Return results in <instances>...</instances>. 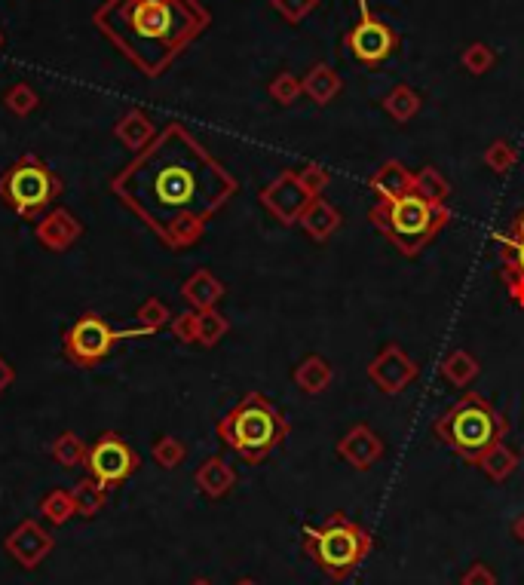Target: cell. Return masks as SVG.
<instances>
[{
  "label": "cell",
  "mask_w": 524,
  "mask_h": 585,
  "mask_svg": "<svg viewBox=\"0 0 524 585\" xmlns=\"http://www.w3.org/2000/svg\"><path fill=\"white\" fill-rule=\"evenodd\" d=\"M10 380H13V371H10V365L4 359H0V389H4Z\"/></svg>",
  "instance_id": "obj_41"
},
{
  "label": "cell",
  "mask_w": 524,
  "mask_h": 585,
  "mask_svg": "<svg viewBox=\"0 0 524 585\" xmlns=\"http://www.w3.org/2000/svg\"><path fill=\"white\" fill-rule=\"evenodd\" d=\"M338 454L356 466V469H371L380 457H384V442L368 429V426H353L338 445Z\"/></svg>",
  "instance_id": "obj_14"
},
{
  "label": "cell",
  "mask_w": 524,
  "mask_h": 585,
  "mask_svg": "<svg viewBox=\"0 0 524 585\" xmlns=\"http://www.w3.org/2000/svg\"><path fill=\"white\" fill-rule=\"evenodd\" d=\"M479 466H482L494 481H503V478H509V475L515 472L518 460H515V454H512L503 442H497L494 448H488V451L479 457Z\"/></svg>",
  "instance_id": "obj_28"
},
{
  "label": "cell",
  "mask_w": 524,
  "mask_h": 585,
  "mask_svg": "<svg viewBox=\"0 0 524 585\" xmlns=\"http://www.w3.org/2000/svg\"><path fill=\"white\" fill-rule=\"evenodd\" d=\"M515 536H518V540L524 543V515H521V518L515 521Z\"/></svg>",
  "instance_id": "obj_43"
},
{
  "label": "cell",
  "mask_w": 524,
  "mask_h": 585,
  "mask_svg": "<svg viewBox=\"0 0 524 585\" xmlns=\"http://www.w3.org/2000/svg\"><path fill=\"white\" fill-rule=\"evenodd\" d=\"M316 197H310L307 187L298 181V172H285L279 175L270 187H264L261 203L282 221V224H298L304 209L313 203Z\"/></svg>",
  "instance_id": "obj_11"
},
{
  "label": "cell",
  "mask_w": 524,
  "mask_h": 585,
  "mask_svg": "<svg viewBox=\"0 0 524 585\" xmlns=\"http://www.w3.org/2000/svg\"><path fill=\"white\" fill-rule=\"evenodd\" d=\"M154 460L163 469H175L184 460V445L178 442V438H160L157 448H154Z\"/></svg>",
  "instance_id": "obj_38"
},
{
  "label": "cell",
  "mask_w": 524,
  "mask_h": 585,
  "mask_svg": "<svg viewBox=\"0 0 524 585\" xmlns=\"http://www.w3.org/2000/svg\"><path fill=\"white\" fill-rule=\"evenodd\" d=\"M295 383H298V389H304V393L319 396V393H325L328 383H331V365L322 356H307L295 368Z\"/></svg>",
  "instance_id": "obj_22"
},
{
  "label": "cell",
  "mask_w": 524,
  "mask_h": 585,
  "mask_svg": "<svg viewBox=\"0 0 524 585\" xmlns=\"http://www.w3.org/2000/svg\"><path fill=\"white\" fill-rule=\"evenodd\" d=\"M197 484H200V491L212 500L224 497L230 487L236 484V472L221 460V457H212L206 460L200 469H197Z\"/></svg>",
  "instance_id": "obj_20"
},
{
  "label": "cell",
  "mask_w": 524,
  "mask_h": 585,
  "mask_svg": "<svg viewBox=\"0 0 524 585\" xmlns=\"http://www.w3.org/2000/svg\"><path fill=\"white\" fill-rule=\"evenodd\" d=\"M460 62H463V68L472 77H482V74H488L494 68L497 56H494V50H491L488 43H469L466 50H463V56H460Z\"/></svg>",
  "instance_id": "obj_29"
},
{
  "label": "cell",
  "mask_w": 524,
  "mask_h": 585,
  "mask_svg": "<svg viewBox=\"0 0 524 585\" xmlns=\"http://www.w3.org/2000/svg\"><path fill=\"white\" fill-rule=\"evenodd\" d=\"M184 298L194 304L200 313L203 310H212L218 301H221V295H224V285L209 273V270H197L194 276H190L187 282H184Z\"/></svg>",
  "instance_id": "obj_19"
},
{
  "label": "cell",
  "mask_w": 524,
  "mask_h": 585,
  "mask_svg": "<svg viewBox=\"0 0 524 585\" xmlns=\"http://www.w3.org/2000/svg\"><path fill=\"white\" fill-rule=\"evenodd\" d=\"M368 184H371V190L377 193L380 200H396V197H405V193H411L414 175L399 160H387L384 166L371 175Z\"/></svg>",
  "instance_id": "obj_16"
},
{
  "label": "cell",
  "mask_w": 524,
  "mask_h": 585,
  "mask_svg": "<svg viewBox=\"0 0 524 585\" xmlns=\"http://www.w3.org/2000/svg\"><path fill=\"white\" fill-rule=\"evenodd\" d=\"M420 105H423V99H420V95H417L411 86H405V83H399L396 89H390V92H387V99H384V108H387V114H390L396 123L414 120V117L420 114Z\"/></svg>",
  "instance_id": "obj_24"
},
{
  "label": "cell",
  "mask_w": 524,
  "mask_h": 585,
  "mask_svg": "<svg viewBox=\"0 0 524 585\" xmlns=\"http://www.w3.org/2000/svg\"><path fill=\"white\" fill-rule=\"evenodd\" d=\"M224 331H227V319H224V316H218L215 310L197 313V344L215 347L218 340L224 337Z\"/></svg>",
  "instance_id": "obj_30"
},
{
  "label": "cell",
  "mask_w": 524,
  "mask_h": 585,
  "mask_svg": "<svg viewBox=\"0 0 524 585\" xmlns=\"http://www.w3.org/2000/svg\"><path fill=\"white\" fill-rule=\"evenodd\" d=\"M301 83H304V92L310 95V99H313L316 105H328V102H335L338 95H341V89H344L341 74H338L335 68H331V65H325V62L313 65V68H310V74H307Z\"/></svg>",
  "instance_id": "obj_18"
},
{
  "label": "cell",
  "mask_w": 524,
  "mask_h": 585,
  "mask_svg": "<svg viewBox=\"0 0 524 585\" xmlns=\"http://www.w3.org/2000/svg\"><path fill=\"white\" fill-rule=\"evenodd\" d=\"M77 233H80V227H77L74 218L65 215V212L50 215V218H46V221L37 227V236H40L50 249H65Z\"/></svg>",
  "instance_id": "obj_25"
},
{
  "label": "cell",
  "mask_w": 524,
  "mask_h": 585,
  "mask_svg": "<svg viewBox=\"0 0 524 585\" xmlns=\"http://www.w3.org/2000/svg\"><path fill=\"white\" fill-rule=\"evenodd\" d=\"M40 512H43L46 518H50L53 524H65L71 515H77V512H74V500H71L68 491H53L50 497H43Z\"/></svg>",
  "instance_id": "obj_33"
},
{
  "label": "cell",
  "mask_w": 524,
  "mask_h": 585,
  "mask_svg": "<svg viewBox=\"0 0 524 585\" xmlns=\"http://www.w3.org/2000/svg\"><path fill=\"white\" fill-rule=\"evenodd\" d=\"M301 92H304V83L289 74V71H282L273 83H270V95H273V102L276 105H295L301 99Z\"/></svg>",
  "instance_id": "obj_31"
},
{
  "label": "cell",
  "mask_w": 524,
  "mask_h": 585,
  "mask_svg": "<svg viewBox=\"0 0 524 585\" xmlns=\"http://www.w3.org/2000/svg\"><path fill=\"white\" fill-rule=\"evenodd\" d=\"M83 466L89 469V478L111 487V484H123L138 469V457L117 432H105L95 438V445L86 448Z\"/></svg>",
  "instance_id": "obj_10"
},
{
  "label": "cell",
  "mask_w": 524,
  "mask_h": 585,
  "mask_svg": "<svg viewBox=\"0 0 524 585\" xmlns=\"http://www.w3.org/2000/svg\"><path fill=\"white\" fill-rule=\"evenodd\" d=\"M368 218L405 258H417L436 239V233L448 224V209L426 203L411 190L396 200H380L368 212Z\"/></svg>",
  "instance_id": "obj_4"
},
{
  "label": "cell",
  "mask_w": 524,
  "mask_h": 585,
  "mask_svg": "<svg viewBox=\"0 0 524 585\" xmlns=\"http://www.w3.org/2000/svg\"><path fill=\"white\" fill-rule=\"evenodd\" d=\"M236 187V178L181 123H169L111 181V190L169 249L194 246Z\"/></svg>",
  "instance_id": "obj_1"
},
{
  "label": "cell",
  "mask_w": 524,
  "mask_h": 585,
  "mask_svg": "<svg viewBox=\"0 0 524 585\" xmlns=\"http://www.w3.org/2000/svg\"><path fill=\"white\" fill-rule=\"evenodd\" d=\"M436 435L460 457L479 463V457L506 435V420L479 393H466L439 423Z\"/></svg>",
  "instance_id": "obj_5"
},
{
  "label": "cell",
  "mask_w": 524,
  "mask_h": 585,
  "mask_svg": "<svg viewBox=\"0 0 524 585\" xmlns=\"http://www.w3.org/2000/svg\"><path fill=\"white\" fill-rule=\"evenodd\" d=\"M105 491L108 487L99 484L95 478H83L74 491H71V500H74V512L83 515V518H92L95 512H99L105 506Z\"/></svg>",
  "instance_id": "obj_26"
},
{
  "label": "cell",
  "mask_w": 524,
  "mask_h": 585,
  "mask_svg": "<svg viewBox=\"0 0 524 585\" xmlns=\"http://www.w3.org/2000/svg\"><path fill=\"white\" fill-rule=\"evenodd\" d=\"M117 337H126V334H117L102 316L83 313L65 334V356L80 368H92L95 362H102L111 353Z\"/></svg>",
  "instance_id": "obj_9"
},
{
  "label": "cell",
  "mask_w": 524,
  "mask_h": 585,
  "mask_svg": "<svg viewBox=\"0 0 524 585\" xmlns=\"http://www.w3.org/2000/svg\"><path fill=\"white\" fill-rule=\"evenodd\" d=\"M341 212L331 206V203H325L322 197H316L307 209H304V215H301V227L316 239V242H325L328 236H335L338 233V227H341Z\"/></svg>",
  "instance_id": "obj_17"
},
{
  "label": "cell",
  "mask_w": 524,
  "mask_h": 585,
  "mask_svg": "<svg viewBox=\"0 0 524 585\" xmlns=\"http://www.w3.org/2000/svg\"><path fill=\"white\" fill-rule=\"evenodd\" d=\"M515 163H518V154H515V148H512L509 141H494L491 148L485 151V166H488L491 172H497V175L512 172Z\"/></svg>",
  "instance_id": "obj_32"
},
{
  "label": "cell",
  "mask_w": 524,
  "mask_h": 585,
  "mask_svg": "<svg viewBox=\"0 0 524 585\" xmlns=\"http://www.w3.org/2000/svg\"><path fill=\"white\" fill-rule=\"evenodd\" d=\"M411 190L417 193V197H423L426 203H433V206H445L448 197H451V184L445 181V175L433 166H426L420 172H414V184Z\"/></svg>",
  "instance_id": "obj_23"
},
{
  "label": "cell",
  "mask_w": 524,
  "mask_h": 585,
  "mask_svg": "<svg viewBox=\"0 0 524 585\" xmlns=\"http://www.w3.org/2000/svg\"><path fill=\"white\" fill-rule=\"evenodd\" d=\"M0 46H4V34H0Z\"/></svg>",
  "instance_id": "obj_46"
},
{
  "label": "cell",
  "mask_w": 524,
  "mask_h": 585,
  "mask_svg": "<svg viewBox=\"0 0 524 585\" xmlns=\"http://www.w3.org/2000/svg\"><path fill=\"white\" fill-rule=\"evenodd\" d=\"M236 585H255L252 579H243V582H236Z\"/></svg>",
  "instance_id": "obj_45"
},
{
  "label": "cell",
  "mask_w": 524,
  "mask_h": 585,
  "mask_svg": "<svg viewBox=\"0 0 524 585\" xmlns=\"http://www.w3.org/2000/svg\"><path fill=\"white\" fill-rule=\"evenodd\" d=\"M138 319H141V325H145L148 331H154V328L166 325V319H169V310H166L160 301H148L145 307L138 310Z\"/></svg>",
  "instance_id": "obj_39"
},
{
  "label": "cell",
  "mask_w": 524,
  "mask_h": 585,
  "mask_svg": "<svg viewBox=\"0 0 524 585\" xmlns=\"http://www.w3.org/2000/svg\"><path fill=\"white\" fill-rule=\"evenodd\" d=\"M298 181L307 187V193L310 197H319V193L328 187V181H331V172L325 169V166H319V163H307L301 172H298Z\"/></svg>",
  "instance_id": "obj_37"
},
{
  "label": "cell",
  "mask_w": 524,
  "mask_h": 585,
  "mask_svg": "<svg viewBox=\"0 0 524 585\" xmlns=\"http://www.w3.org/2000/svg\"><path fill=\"white\" fill-rule=\"evenodd\" d=\"M7 552L22 564V567H37L46 555L53 552V536L46 533L37 521H22L10 536H7Z\"/></svg>",
  "instance_id": "obj_13"
},
{
  "label": "cell",
  "mask_w": 524,
  "mask_h": 585,
  "mask_svg": "<svg viewBox=\"0 0 524 585\" xmlns=\"http://www.w3.org/2000/svg\"><path fill=\"white\" fill-rule=\"evenodd\" d=\"M4 102H7V108H10V111H16V114H28V111H34V108H37V92H34L28 83H16L13 89H7Z\"/></svg>",
  "instance_id": "obj_36"
},
{
  "label": "cell",
  "mask_w": 524,
  "mask_h": 585,
  "mask_svg": "<svg viewBox=\"0 0 524 585\" xmlns=\"http://www.w3.org/2000/svg\"><path fill=\"white\" fill-rule=\"evenodd\" d=\"M190 585H212V582H206V579H197V582H190Z\"/></svg>",
  "instance_id": "obj_44"
},
{
  "label": "cell",
  "mask_w": 524,
  "mask_h": 585,
  "mask_svg": "<svg viewBox=\"0 0 524 585\" xmlns=\"http://www.w3.org/2000/svg\"><path fill=\"white\" fill-rule=\"evenodd\" d=\"M117 138L126 141L132 151H141V148H148V144L157 138L154 132V123L145 111H129L120 123H117Z\"/></svg>",
  "instance_id": "obj_21"
},
{
  "label": "cell",
  "mask_w": 524,
  "mask_h": 585,
  "mask_svg": "<svg viewBox=\"0 0 524 585\" xmlns=\"http://www.w3.org/2000/svg\"><path fill=\"white\" fill-rule=\"evenodd\" d=\"M368 377L371 383L380 389V393L396 396L417 377V365L408 353H402L399 347H387L371 365H368Z\"/></svg>",
  "instance_id": "obj_12"
},
{
  "label": "cell",
  "mask_w": 524,
  "mask_h": 585,
  "mask_svg": "<svg viewBox=\"0 0 524 585\" xmlns=\"http://www.w3.org/2000/svg\"><path fill=\"white\" fill-rule=\"evenodd\" d=\"M218 435L243 460L261 463L270 451H276L285 442L289 423L261 393H249L240 405L230 408L218 420Z\"/></svg>",
  "instance_id": "obj_3"
},
{
  "label": "cell",
  "mask_w": 524,
  "mask_h": 585,
  "mask_svg": "<svg viewBox=\"0 0 524 585\" xmlns=\"http://www.w3.org/2000/svg\"><path fill=\"white\" fill-rule=\"evenodd\" d=\"M59 190L62 181L56 178V172L34 154L22 157L0 175V200L22 218H34L37 212H43L59 197Z\"/></svg>",
  "instance_id": "obj_7"
},
{
  "label": "cell",
  "mask_w": 524,
  "mask_h": 585,
  "mask_svg": "<svg viewBox=\"0 0 524 585\" xmlns=\"http://www.w3.org/2000/svg\"><path fill=\"white\" fill-rule=\"evenodd\" d=\"M145 77H163L212 22L200 0H105L92 16Z\"/></svg>",
  "instance_id": "obj_2"
},
{
  "label": "cell",
  "mask_w": 524,
  "mask_h": 585,
  "mask_svg": "<svg viewBox=\"0 0 524 585\" xmlns=\"http://www.w3.org/2000/svg\"><path fill=\"white\" fill-rule=\"evenodd\" d=\"M442 374L445 380H451L454 386H469L479 374V362H475L466 350H454L445 362H442Z\"/></svg>",
  "instance_id": "obj_27"
},
{
  "label": "cell",
  "mask_w": 524,
  "mask_h": 585,
  "mask_svg": "<svg viewBox=\"0 0 524 585\" xmlns=\"http://www.w3.org/2000/svg\"><path fill=\"white\" fill-rule=\"evenodd\" d=\"M500 276L509 288V295L518 307H524V242L515 236H503L500 239Z\"/></svg>",
  "instance_id": "obj_15"
},
{
  "label": "cell",
  "mask_w": 524,
  "mask_h": 585,
  "mask_svg": "<svg viewBox=\"0 0 524 585\" xmlns=\"http://www.w3.org/2000/svg\"><path fill=\"white\" fill-rule=\"evenodd\" d=\"M304 552L331 576L344 579L356 570V564L368 555L371 540L368 533L353 524L344 512H335L322 527H304L301 530Z\"/></svg>",
  "instance_id": "obj_6"
},
{
  "label": "cell",
  "mask_w": 524,
  "mask_h": 585,
  "mask_svg": "<svg viewBox=\"0 0 524 585\" xmlns=\"http://www.w3.org/2000/svg\"><path fill=\"white\" fill-rule=\"evenodd\" d=\"M460 585H497V576H494V570L488 564H472L463 573Z\"/></svg>",
  "instance_id": "obj_40"
},
{
  "label": "cell",
  "mask_w": 524,
  "mask_h": 585,
  "mask_svg": "<svg viewBox=\"0 0 524 585\" xmlns=\"http://www.w3.org/2000/svg\"><path fill=\"white\" fill-rule=\"evenodd\" d=\"M270 4L289 25H301L319 7V0H270Z\"/></svg>",
  "instance_id": "obj_34"
},
{
  "label": "cell",
  "mask_w": 524,
  "mask_h": 585,
  "mask_svg": "<svg viewBox=\"0 0 524 585\" xmlns=\"http://www.w3.org/2000/svg\"><path fill=\"white\" fill-rule=\"evenodd\" d=\"M515 239H521L524 242V212L518 215V221H515V233H512Z\"/></svg>",
  "instance_id": "obj_42"
},
{
  "label": "cell",
  "mask_w": 524,
  "mask_h": 585,
  "mask_svg": "<svg viewBox=\"0 0 524 585\" xmlns=\"http://www.w3.org/2000/svg\"><path fill=\"white\" fill-rule=\"evenodd\" d=\"M344 46L362 65H380L393 56V50L399 46V37L384 19H377L371 13L368 0H359V22L347 31Z\"/></svg>",
  "instance_id": "obj_8"
},
{
  "label": "cell",
  "mask_w": 524,
  "mask_h": 585,
  "mask_svg": "<svg viewBox=\"0 0 524 585\" xmlns=\"http://www.w3.org/2000/svg\"><path fill=\"white\" fill-rule=\"evenodd\" d=\"M53 457L65 466V469H74L80 463H86V448L80 445L77 435H62L56 448H53Z\"/></svg>",
  "instance_id": "obj_35"
}]
</instances>
